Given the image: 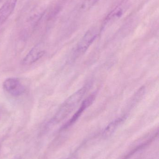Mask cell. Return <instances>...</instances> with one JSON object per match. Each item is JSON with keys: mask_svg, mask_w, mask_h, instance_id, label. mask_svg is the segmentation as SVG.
I'll return each mask as SVG.
<instances>
[{"mask_svg": "<svg viewBox=\"0 0 159 159\" xmlns=\"http://www.w3.org/2000/svg\"><path fill=\"white\" fill-rule=\"evenodd\" d=\"M123 120V119L119 118L118 119L114 121V122H112L111 124H110L108 127L106 128V129L105 130V134H108L110 132H113L114 130L118 126L119 124H120V122Z\"/></svg>", "mask_w": 159, "mask_h": 159, "instance_id": "7", "label": "cell"}, {"mask_svg": "<svg viewBox=\"0 0 159 159\" xmlns=\"http://www.w3.org/2000/svg\"><path fill=\"white\" fill-rule=\"evenodd\" d=\"M10 159H21L20 156H16V157H14Z\"/></svg>", "mask_w": 159, "mask_h": 159, "instance_id": "9", "label": "cell"}, {"mask_svg": "<svg viewBox=\"0 0 159 159\" xmlns=\"http://www.w3.org/2000/svg\"><path fill=\"white\" fill-rule=\"evenodd\" d=\"M97 36V31L95 29H91L88 31L77 43L73 52L72 58H77L84 54L94 42Z\"/></svg>", "mask_w": 159, "mask_h": 159, "instance_id": "2", "label": "cell"}, {"mask_svg": "<svg viewBox=\"0 0 159 159\" xmlns=\"http://www.w3.org/2000/svg\"><path fill=\"white\" fill-rule=\"evenodd\" d=\"M1 1H2V0H0V2H1Z\"/></svg>", "mask_w": 159, "mask_h": 159, "instance_id": "10", "label": "cell"}, {"mask_svg": "<svg viewBox=\"0 0 159 159\" xmlns=\"http://www.w3.org/2000/svg\"><path fill=\"white\" fill-rule=\"evenodd\" d=\"M45 50L42 45L37 44L33 48L23 59L21 63L28 65L33 64L38 61L44 55Z\"/></svg>", "mask_w": 159, "mask_h": 159, "instance_id": "4", "label": "cell"}, {"mask_svg": "<svg viewBox=\"0 0 159 159\" xmlns=\"http://www.w3.org/2000/svg\"><path fill=\"white\" fill-rule=\"evenodd\" d=\"M3 88L7 93L13 97L22 95L25 91L24 85L19 80L16 78H8L3 82Z\"/></svg>", "mask_w": 159, "mask_h": 159, "instance_id": "3", "label": "cell"}, {"mask_svg": "<svg viewBox=\"0 0 159 159\" xmlns=\"http://www.w3.org/2000/svg\"><path fill=\"white\" fill-rule=\"evenodd\" d=\"M99 0H85L82 6V8L84 11L89 10L94 6Z\"/></svg>", "mask_w": 159, "mask_h": 159, "instance_id": "8", "label": "cell"}, {"mask_svg": "<svg viewBox=\"0 0 159 159\" xmlns=\"http://www.w3.org/2000/svg\"><path fill=\"white\" fill-rule=\"evenodd\" d=\"M87 87H83L70 96L61 106L50 122L52 123H58L67 117L75 109L82 100L87 92Z\"/></svg>", "mask_w": 159, "mask_h": 159, "instance_id": "1", "label": "cell"}, {"mask_svg": "<svg viewBox=\"0 0 159 159\" xmlns=\"http://www.w3.org/2000/svg\"><path fill=\"white\" fill-rule=\"evenodd\" d=\"M17 0H7L0 8V25L3 24L16 7Z\"/></svg>", "mask_w": 159, "mask_h": 159, "instance_id": "5", "label": "cell"}, {"mask_svg": "<svg viewBox=\"0 0 159 159\" xmlns=\"http://www.w3.org/2000/svg\"><path fill=\"white\" fill-rule=\"evenodd\" d=\"M95 95H91L89 96L87 99H85L83 101V102L82 103L81 107H79L78 110L77 111L76 113L73 116L71 119L69 120V121L63 126V128L65 129V128L72 125L73 123H74L77 120V119L81 116L82 113L85 111V109L89 107L91 104V103L93 102L94 99H95Z\"/></svg>", "mask_w": 159, "mask_h": 159, "instance_id": "6", "label": "cell"}]
</instances>
